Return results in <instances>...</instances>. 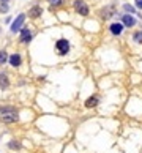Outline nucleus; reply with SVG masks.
<instances>
[{"label":"nucleus","mask_w":142,"mask_h":153,"mask_svg":"<svg viewBox=\"0 0 142 153\" xmlns=\"http://www.w3.org/2000/svg\"><path fill=\"white\" fill-rule=\"evenodd\" d=\"M0 118H2L3 123L11 125V123L18 122L19 115H18V111H16L14 106H0Z\"/></svg>","instance_id":"nucleus-1"},{"label":"nucleus","mask_w":142,"mask_h":153,"mask_svg":"<svg viewBox=\"0 0 142 153\" xmlns=\"http://www.w3.org/2000/svg\"><path fill=\"white\" fill-rule=\"evenodd\" d=\"M55 51H57L59 55H66L70 52V43L66 41L65 38L59 39V41L55 43Z\"/></svg>","instance_id":"nucleus-2"},{"label":"nucleus","mask_w":142,"mask_h":153,"mask_svg":"<svg viewBox=\"0 0 142 153\" xmlns=\"http://www.w3.org/2000/svg\"><path fill=\"white\" fill-rule=\"evenodd\" d=\"M74 10L82 16L89 14V6H87V3L84 0H74Z\"/></svg>","instance_id":"nucleus-3"},{"label":"nucleus","mask_w":142,"mask_h":153,"mask_svg":"<svg viewBox=\"0 0 142 153\" xmlns=\"http://www.w3.org/2000/svg\"><path fill=\"white\" fill-rule=\"evenodd\" d=\"M24 21H25V14H19L18 18H16V21L11 24V32L13 33L21 32V29H22V25H24Z\"/></svg>","instance_id":"nucleus-4"},{"label":"nucleus","mask_w":142,"mask_h":153,"mask_svg":"<svg viewBox=\"0 0 142 153\" xmlns=\"http://www.w3.org/2000/svg\"><path fill=\"white\" fill-rule=\"evenodd\" d=\"M32 32H30V29H27V27H24V29H21V36H19V41L21 43H30L32 41Z\"/></svg>","instance_id":"nucleus-5"},{"label":"nucleus","mask_w":142,"mask_h":153,"mask_svg":"<svg viewBox=\"0 0 142 153\" xmlns=\"http://www.w3.org/2000/svg\"><path fill=\"white\" fill-rule=\"evenodd\" d=\"M8 62H10V65H11L13 68H18V66L22 63V58H21V55H19V54H11L8 57Z\"/></svg>","instance_id":"nucleus-6"},{"label":"nucleus","mask_w":142,"mask_h":153,"mask_svg":"<svg viewBox=\"0 0 142 153\" xmlns=\"http://www.w3.org/2000/svg\"><path fill=\"white\" fill-rule=\"evenodd\" d=\"M109 30L112 35H122V32H123V25L120 24V22H114V24H111V27H109Z\"/></svg>","instance_id":"nucleus-7"},{"label":"nucleus","mask_w":142,"mask_h":153,"mask_svg":"<svg viewBox=\"0 0 142 153\" xmlns=\"http://www.w3.org/2000/svg\"><path fill=\"white\" fill-rule=\"evenodd\" d=\"M10 87V79L5 73H0V88L2 90H6Z\"/></svg>","instance_id":"nucleus-8"},{"label":"nucleus","mask_w":142,"mask_h":153,"mask_svg":"<svg viewBox=\"0 0 142 153\" xmlns=\"http://www.w3.org/2000/svg\"><path fill=\"white\" fill-rule=\"evenodd\" d=\"M122 21H123V24L126 25V27H134V25H136V19H134L133 16H130V14L123 16V18H122Z\"/></svg>","instance_id":"nucleus-9"},{"label":"nucleus","mask_w":142,"mask_h":153,"mask_svg":"<svg viewBox=\"0 0 142 153\" xmlns=\"http://www.w3.org/2000/svg\"><path fill=\"white\" fill-rule=\"evenodd\" d=\"M41 13H43L41 6H33V8L29 11V16L32 19H36V18H40V16H41Z\"/></svg>","instance_id":"nucleus-10"},{"label":"nucleus","mask_w":142,"mask_h":153,"mask_svg":"<svg viewBox=\"0 0 142 153\" xmlns=\"http://www.w3.org/2000/svg\"><path fill=\"white\" fill-rule=\"evenodd\" d=\"M98 103H100V98L96 95H93L85 101V107H95V106H98Z\"/></svg>","instance_id":"nucleus-11"},{"label":"nucleus","mask_w":142,"mask_h":153,"mask_svg":"<svg viewBox=\"0 0 142 153\" xmlns=\"http://www.w3.org/2000/svg\"><path fill=\"white\" fill-rule=\"evenodd\" d=\"M6 147H8L10 150H16V152H18V150H21V147H22V145L19 144L18 141H10V142H8V145H6Z\"/></svg>","instance_id":"nucleus-12"},{"label":"nucleus","mask_w":142,"mask_h":153,"mask_svg":"<svg viewBox=\"0 0 142 153\" xmlns=\"http://www.w3.org/2000/svg\"><path fill=\"white\" fill-rule=\"evenodd\" d=\"M106 11H103V18L104 19H109L111 16L114 14V10H112V6H107V8H104Z\"/></svg>","instance_id":"nucleus-13"},{"label":"nucleus","mask_w":142,"mask_h":153,"mask_svg":"<svg viewBox=\"0 0 142 153\" xmlns=\"http://www.w3.org/2000/svg\"><path fill=\"white\" fill-rule=\"evenodd\" d=\"M8 62V54L6 51H0V65H5Z\"/></svg>","instance_id":"nucleus-14"},{"label":"nucleus","mask_w":142,"mask_h":153,"mask_svg":"<svg viewBox=\"0 0 142 153\" xmlns=\"http://www.w3.org/2000/svg\"><path fill=\"white\" fill-rule=\"evenodd\" d=\"M133 38H134V41H136V43H142V30L134 33V36H133Z\"/></svg>","instance_id":"nucleus-15"},{"label":"nucleus","mask_w":142,"mask_h":153,"mask_svg":"<svg viewBox=\"0 0 142 153\" xmlns=\"http://www.w3.org/2000/svg\"><path fill=\"white\" fill-rule=\"evenodd\" d=\"M123 10H126V11L131 13V14H133V13H136V10H134L131 5H123Z\"/></svg>","instance_id":"nucleus-16"},{"label":"nucleus","mask_w":142,"mask_h":153,"mask_svg":"<svg viewBox=\"0 0 142 153\" xmlns=\"http://www.w3.org/2000/svg\"><path fill=\"white\" fill-rule=\"evenodd\" d=\"M49 3H51V5H54V6H57V5H62L63 0H49Z\"/></svg>","instance_id":"nucleus-17"},{"label":"nucleus","mask_w":142,"mask_h":153,"mask_svg":"<svg viewBox=\"0 0 142 153\" xmlns=\"http://www.w3.org/2000/svg\"><path fill=\"white\" fill-rule=\"evenodd\" d=\"M8 11V5H2L0 6V13H6Z\"/></svg>","instance_id":"nucleus-18"},{"label":"nucleus","mask_w":142,"mask_h":153,"mask_svg":"<svg viewBox=\"0 0 142 153\" xmlns=\"http://www.w3.org/2000/svg\"><path fill=\"white\" fill-rule=\"evenodd\" d=\"M136 5H137L139 10H142V0H136Z\"/></svg>","instance_id":"nucleus-19"}]
</instances>
